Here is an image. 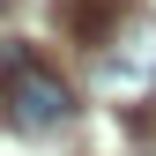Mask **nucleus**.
<instances>
[{
  "instance_id": "f257e3e1",
  "label": "nucleus",
  "mask_w": 156,
  "mask_h": 156,
  "mask_svg": "<svg viewBox=\"0 0 156 156\" xmlns=\"http://www.w3.org/2000/svg\"><path fill=\"white\" fill-rule=\"evenodd\" d=\"M0 104L23 134H60L74 119V82L52 60H37L23 37H0Z\"/></svg>"
},
{
  "instance_id": "7ed1b4c3",
  "label": "nucleus",
  "mask_w": 156,
  "mask_h": 156,
  "mask_svg": "<svg viewBox=\"0 0 156 156\" xmlns=\"http://www.w3.org/2000/svg\"><path fill=\"white\" fill-rule=\"evenodd\" d=\"M52 15H60V30L74 37V45L97 52V45H104V37L134 15V0H52Z\"/></svg>"
},
{
  "instance_id": "f03ea898",
  "label": "nucleus",
  "mask_w": 156,
  "mask_h": 156,
  "mask_svg": "<svg viewBox=\"0 0 156 156\" xmlns=\"http://www.w3.org/2000/svg\"><path fill=\"white\" fill-rule=\"evenodd\" d=\"M89 82H97L104 104H126V112L156 97V15L149 8H134L126 23L89 52Z\"/></svg>"
},
{
  "instance_id": "20e7f679",
  "label": "nucleus",
  "mask_w": 156,
  "mask_h": 156,
  "mask_svg": "<svg viewBox=\"0 0 156 156\" xmlns=\"http://www.w3.org/2000/svg\"><path fill=\"white\" fill-rule=\"evenodd\" d=\"M0 8H8V0H0Z\"/></svg>"
}]
</instances>
